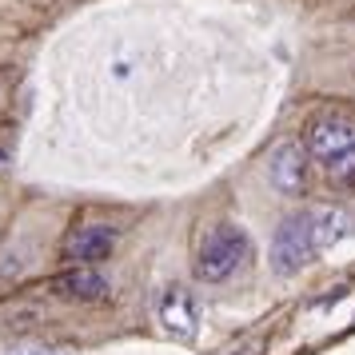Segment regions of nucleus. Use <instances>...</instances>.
Segmentation results:
<instances>
[{
	"instance_id": "f257e3e1",
	"label": "nucleus",
	"mask_w": 355,
	"mask_h": 355,
	"mask_svg": "<svg viewBox=\"0 0 355 355\" xmlns=\"http://www.w3.org/2000/svg\"><path fill=\"white\" fill-rule=\"evenodd\" d=\"M248 252H252V240L240 224H216L196 248V275L204 284H224L227 275L243 268Z\"/></svg>"
},
{
	"instance_id": "f03ea898",
	"label": "nucleus",
	"mask_w": 355,
	"mask_h": 355,
	"mask_svg": "<svg viewBox=\"0 0 355 355\" xmlns=\"http://www.w3.org/2000/svg\"><path fill=\"white\" fill-rule=\"evenodd\" d=\"M315 256H323V252H320V240H315L311 208L284 216V224L275 227V236H272V272L295 275V272H304Z\"/></svg>"
},
{
	"instance_id": "7ed1b4c3",
	"label": "nucleus",
	"mask_w": 355,
	"mask_h": 355,
	"mask_svg": "<svg viewBox=\"0 0 355 355\" xmlns=\"http://www.w3.org/2000/svg\"><path fill=\"white\" fill-rule=\"evenodd\" d=\"M304 148H307V156H315L323 168L343 160V156H355V120L352 116H339V112L315 116L307 124Z\"/></svg>"
},
{
	"instance_id": "20e7f679",
	"label": "nucleus",
	"mask_w": 355,
	"mask_h": 355,
	"mask_svg": "<svg viewBox=\"0 0 355 355\" xmlns=\"http://www.w3.org/2000/svg\"><path fill=\"white\" fill-rule=\"evenodd\" d=\"M156 315H160V327L172 339H180V343L196 339V327H200V307H196V300H192V291H188V288H180V284H176V288L164 291Z\"/></svg>"
},
{
	"instance_id": "39448f33",
	"label": "nucleus",
	"mask_w": 355,
	"mask_h": 355,
	"mask_svg": "<svg viewBox=\"0 0 355 355\" xmlns=\"http://www.w3.org/2000/svg\"><path fill=\"white\" fill-rule=\"evenodd\" d=\"M268 180H272L275 192H284V196L304 192V180H307V148L295 144V140L275 144L272 156H268Z\"/></svg>"
},
{
	"instance_id": "423d86ee",
	"label": "nucleus",
	"mask_w": 355,
	"mask_h": 355,
	"mask_svg": "<svg viewBox=\"0 0 355 355\" xmlns=\"http://www.w3.org/2000/svg\"><path fill=\"white\" fill-rule=\"evenodd\" d=\"M112 248H116V227H108V224H84V227H76V232L68 236L64 256L76 259V263H100V259H108Z\"/></svg>"
},
{
	"instance_id": "0eeeda50",
	"label": "nucleus",
	"mask_w": 355,
	"mask_h": 355,
	"mask_svg": "<svg viewBox=\"0 0 355 355\" xmlns=\"http://www.w3.org/2000/svg\"><path fill=\"white\" fill-rule=\"evenodd\" d=\"M52 295H60V300H80V304H96L108 295V279L92 268H72V272L56 275L52 279Z\"/></svg>"
},
{
	"instance_id": "6e6552de",
	"label": "nucleus",
	"mask_w": 355,
	"mask_h": 355,
	"mask_svg": "<svg viewBox=\"0 0 355 355\" xmlns=\"http://www.w3.org/2000/svg\"><path fill=\"white\" fill-rule=\"evenodd\" d=\"M311 224H315V240L320 252H331L355 232V216L347 208H311Z\"/></svg>"
},
{
	"instance_id": "1a4fd4ad",
	"label": "nucleus",
	"mask_w": 355,
	"mask_h": 355,
	"mask_svg": "<svg viewBox=\"0 0 355 355\" xmlns=\"http://www.w3.org/2000/svg\"><path fill=\"white\" fill-rule=\"evenodd\" d=\"M323 172H327V180L339 184V188H355V156H343V160L327 164Z\"/></svg>"
},
{
	"instance_id": "9d476101",
	"label": "nucleus",
	"mask_w": 355,
	"mask_h": 355,
	"mask_svg": "<svg viewBox=\"0 0 355 355\" xmlns=\"http://www.w3.org/2000/svg\"><path fill=\"white\" fill-rule=\"evenodd\" d=\"M8 355H68V352H56V347H24V352H8Z\"/></svg>"
},
{
	"instance_id": "9b49d317",
	"label": "nucleus",
	"mask_w": 355,
	"mask_h": 355,
	"mask_svg": "<svg viewBox=\"0 0 355 355\" xmlns=\"http://www.w3.org/2000/svg\"><path fill=\"white\" fill-rule=\"evenodd\" d=\"M0 160H4V156H0Z\"/></svg>"
}]
</instances>
